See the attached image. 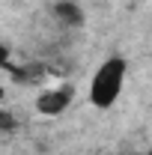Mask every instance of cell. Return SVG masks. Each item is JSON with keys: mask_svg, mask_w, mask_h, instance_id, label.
I'll return each mask as SVG.
<instances>
[{"mask_svg": "<svg viewBox=\"0 0 152 155\" xmlns=\"http://www.w3.org/2000/svg\"><path fill=\"white\" fill-rule=\"evenodd\" d=\"M125 78H128V60L125 57H107L93 72V81H90V104L95 110H111L119 101L122 90H125Z\"/></svg>", "mask_w": 152, "mask_h": 155, "instance_id": "cell-1", "label": "cell"}, {"mask_svg": "<svg viewBox=\"0 0 152 155\" xmlns=\"http://www.w3.org/2000/svg\"><path fill=\"white\" fill-rule=\"evenodd\" d=\"M75 101V87L72 84H57L51 90H42L36 96V114L39 116H60L66 114Z\"/></svg>", "mask_w": 152, "mask_h": 155, "instance_id": "cell-2", "label": "cell"}, {"mask_svg": "<svg viewBox=\"0 0 152 155\" xmlns=\"http://www.w3.org/2000/svg\"><path fill=\"white\" fill-rule=\"evenodd\" d=\"M51 15L66 30H81L87 24V12H84V6L78 0H54L51 3Z\"/></svg>", "mask_w": 152, "mask_h": 155, "instance_id": "cell-3", "label": "cell"}, {"mask_svg": "<svg viewBox=\"0 0 152 155\" xmlns=\"http://www.w3.org/2000/svg\"><path fill=\"white\" fill-rule=\"evenodd\" d=\"M15 128H18V116L9 107H0V134H12Z\"/></svg>", "mask_w": 152, "mask_h": 155, "instance_id": "cell-4", "label": "cell"}, {"mask_svg": "<svg viewBox=\"0 0 152 155\" xmlns=\"http://www.w3.org/2000/svg\"><path fill=\"white\" fill-rule=\"evenodd\" d=\"M0 66H3V69H12V54H9L6 45H0Z\"/></svg>", "mask_w": 152, "mask_h": 155, "instance_id": "cell-5", "label": "cell"}, {"mask_svg": "<svg viewBox=\"0 0 152 155\" xmlns=\"http://www.w3.org/2000/svg\"><path fill=\"white\" fill-rule=\"evenodd\" d=\"M116 155H137V152H116Z\"/></svg>", "mask_w": 152, "mask_h": 155, "instance_id": "cell-6", "label": "cell"}, {"mask_svg": "<svg viewBox=\"0 0 152 155\" xmlns=\"http://www.w3.org/2000/svg\"><path fill=\"white\" fill-rule=\"evenodd\" d=\"M0 98H3V90H0Z\"/></svg>", "mask_w": 152, "mask_h": 155, "instance_id": "cell-7", "label": "cell"}]
</instances>
